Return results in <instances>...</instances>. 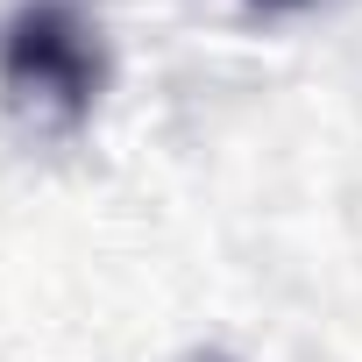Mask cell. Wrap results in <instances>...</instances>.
Wrapping results in <instances>:
<instances>
[{"label": "cell", "instance_id": "1", "mask_svg": "<svg viewBox=\"0 0 362 362\" xmlns=\"http://www.w3.org/2000/svg\"><path fill=\"white\" fill-rule=\"evenodd\" d=\"M107 86L100 36L71 0H29L0 29V93L36 128H78Z\"/></svg>", "mask_w": 362, "mask_h": 362}]
</instances>
